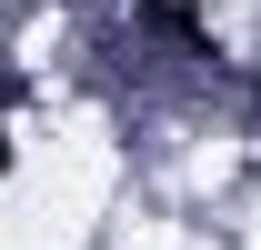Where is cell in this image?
I'll use <instances>...</instances> for the list:
<instances>
[{
  "label": "cell",
  "instance_id": "cell-1",
  "mask_svg": "<svg viewBox=\"0 0 261 250\" xmlns=\"http://www.w3.org/2000/svg\"><path fill=\"white\" fill-rule=\"evenodd\" d=\"M0 170H10V130H0Z\"/></svg>",
  "mask_w": 261,
  "mask_h": 250
}]
</instances>
